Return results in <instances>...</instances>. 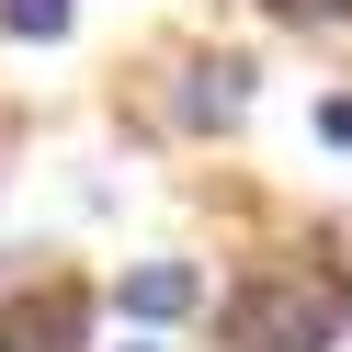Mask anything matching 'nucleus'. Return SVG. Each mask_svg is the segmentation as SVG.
Wrapping results in <instances>:
<instances>
[{"label":"nucleus","mask_w":352,"mask_h":352,"mask_svg":"<svg viewBox=\"0 0 352 352\" xmlns=\"http://www.w3.org/2000/svg\"><path fill=\"white\" fill-rule=\"evenodd\" d=\"M341 329H352V284L307 261H273L228 296V352H341Z\"/></svg>","instance_id":"obj_1"},{"label":"nucleus","mask_w":352,"mask_h":352,"mask_svg":"<svg viewBox=\"0 0 352 352\" xmlns=\"http://www.w3.org/2000/svg\"><path fill=\"white\" fill-rule=\"evenodd\" d=\"M239 114H250V57H193L182 91H170V125L182 137H228Z\"/></svg>","instance_id":"obj_2"},{"label":"nucleus","mask_w":352,"mask_h":352,"mask_svg":"<svg viewBox=\"0 0 352 352\" xmlns=\"http://www.w3.org/2000/svg\"><path fill=\"white\" fill-rule=\"evenodd\" d=\"M80 329H91V296L80 284H46V296L0 307V352H80Z\"/></svg>","instance_id":"obj_3"},{"label":"nucleus","mask_w":352,"mask_h":352,"mask_svg":"<svg viewBox=\"0 0 352 352\" xmlns=\"http://www.w3.org/2000/svg\"><path fill=\"white\" fill-rule=\"evenodd\" d=\"M193 296H205V284H193L182 261H137V273L114 284V307H125V318H182Z\"/></svg>","instance_id":"obj_4"},{"label":"nucleus","mask_w":352,"mask_h":352,"mask_svg":"<svg viewBox=\"0 0 352 352\" xmlns=\"http://www.w3.org/2000/svg\"><path fill=\"white\" fill-rule=\"evenodd\" d=\"M0 23L23 34V46H57V34H69L80 12H69V0H0Z\"/></svg>","instance_id":"obj_5"},{"label":"nucleus","mask_w":352,"mask_h":352,"mask_svg":"<svg viewBox=\"0 0 352 352\" xmlns=\"http://www.w3.org/2000/svg\"><path fill=\"white\" fill-rule=\"evenodd\" d=\"M273 12H284V23H318V34H329V23H352V0H273Z\"/></svg>","instance_id":"obj_6"},{"label":"nucleus","mask_w":352,"mask_h":352,"mask_svg":"<svg viewBox=\"0 0 352 352\" xmlns=\"http://www.w3.org/2000/svg\"><path fill=\"white\" fill-rule=\"evenodd\" d=\"M318 137H329V148H352V91H329V102H318Z\"/></svg>","instance_id":"obj_7"}]
</instances>
